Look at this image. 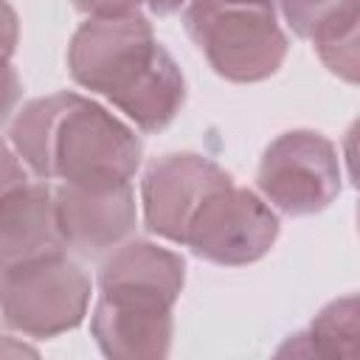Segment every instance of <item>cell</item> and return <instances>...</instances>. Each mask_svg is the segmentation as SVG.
Instances as JSON below:
<instances>
[{
	"mask_svg": "<svg viewBox=\"0 0 360 360\" xmlns=\"http://www.w3.org/2000/svg\"><path fill=\"white\" fill-rule=\"evenodd\" d=\"M8 143L37 180L73 186L132 183L143 158L129 124L68 90L22 104L8 127Z\"/></svg>",
	"mask_w": 360,
	"mask_h": 360,
	"instance_id": "1",
	"label": "cell"
},
{
	"mask_svg": "<svg viewBox=\"0 0 360 360\" xmlns=\"http://www.w3.org/2000/svg\"><path fill=\"white\" fill-rule=\"evenodd\" d=\"M70 79L104 96L141 132L166 129L186 104V79L141 14L87 17L68 45Z\"/></svg>",
	"mask_w": 360,
	"mask_h": 360,
	"instance_id": "2",
	"label": "cell"
},
{
	"mask_svg": "<svg viewBox=\"0 0 360 360\" xmlns=\"http://www.w3.org/2000/svg\"><path fill=\"white\" fill-rule=\"evenodd\" d=\"M186 284L180 253L127 239L98 270V298L90 315L96 346L110 360H163L174 335V304Z\"/></svg>",
	"mask_w": 360,
	"mask_h": 360,
	"instance_id": "3",
	"label": "cell"
},
{
	"mask_svg": "<svg viewBox=\"0 0 360 360\" xmlns=\"http://www.w3.org/2000/svg\"><path fill=\"white\" fill-rule=\"evenodd\" d=\"M183 25L214 73L236 84L270 79L290 51L276 8L264 3L188 0Z\"/></svg>",
	"mask_w": 360,
	"mask_h": 360,
	"instance_id": "4",
	"label": "cell"
},
{
	"mask_svg": "<svg viewBox=\"0 0 360 360\" xmlns=\"http://www.w3.org/2000/svg\"><path fill=\"white\" fill-rule=\"evenodd\" d=\"M90 276L65 250L0 270V318L25 338H56L76 329L90 307Z\"/></svg>",
	"mask_w": 360,
	"mask_h": 360,
	"instance_id": "5",
	"label": "cell"
},
{
	"mask_svg": "<svg viewBox=\"0 0 360 360\" xmlns=\"http://www.w3.org/2000/svg\"><path fill=\"white\" fill-rule=\"evenodd\" d=\"M343 172L335 143L315 129L281 132L264 149L256 186L267 205L287 217H309L335 202Z\"/></svg>",
	"mask_w": 360,
	"mask_h": 360,
	"instance_id": "6",
	"label": "cell"
},
{
	"mask_svg": "<svg viewBox=\"0 0 360 360\" xmlns=\"http://www.w3.org/2000/svg\"><path fill=\"white\" fill-rule=\"evenodd\" d=\"M278 239V217L264 197L233 180L211 191L188 222L183 245L219 267H245L270 253Z\"/></svg>",
	"mask_w": 360,
	"mask_h": 360,
	"instance_id": "7",
	"label": "cell"
},
{
	"mask_svg": "<svg viewBox=\"0 0 360 360\" xmlns=\"http://www.w3.org/2000/svg\"><path fill=\"white\" fill-rule=\"evenodd\" d=\"M233 177L205 155L172 152L155 158L141 177V208L149 233L183 245L186 231L205 197Z\"/></svg>",
	"mask_w": 360,
	"mask_h": 360,
	"instance_id": "8",
	"label": "cell"
},
{
	"mask_svg": "<svg viewBox=\"0 0 360 360\" xmlns=\"http://www.w3.org/2000/svg\"><path fill=\"white\" fill-rule=\"evenodd\" d=\"M53 214L65 248L98 259L115 250L135 233L138 202L132 183L112 186H73L53 188Z\"/></svg>",
	"mask_w": 360,
	"mask_h": 360,
	"instance_id": "9",
	"label": "cell"
},
{
	"mask_svg": "<svg viewBox=\"0 0 360 360\" xmlns=\"http://www.w3.org/2000/svg\"><path fill=\"white\" fill-rule=\"evenodd\" d=\"M65 250L48 180H25L0 197V270Z\"/></svg>",
	"mask_w": 360,
	"mask_h": 360,
	"instance_id": "10",
	"label": "cell"
},
{
	"mask_svg": "<svg viewBox=\"0 0 360 360\" xmlns=\"http://www.w3.org/2000/svg\"><path fill=\"white\" fill-rule=\"evenodd\" d=\"M360 338V304L357 295H343L326 304L307 332L290 338L278 354H318V357H354Z\"/></svg>",
	"mask_w": 360,
	"mask_h": 360,
	"instance_id": "11",
	"label": "cell"
},
{
	"mask_svg": "<svg viewBox=\"0 0 360 360\" xmlns=\"http://www.w3.org/2000/svg\"><path fill=\"white\" fill-rule=\"evenodd\" d=\"M357 22H360V6L357 0H352L338 11H332L326 20H321L309 34L312 48L321 56V62L329 68V73H335L349 84H357V65H360Z\"/></svg>",
	"mask_w": 360,
	"mask_h": 360,
	"instance_id": "12",
	"label": "cell"
},
{
	"mask_svg": "<svg viewBox=\"0 0 360 360\" xmlns=\"http://www.w3.org/2000/svg\"><path fill=\"white\" fill-rule=\"evenodd\" d=\"M346 3H352V0H278L287 25L301 39H309L312 28L321 20H326L332 11H338L340 6H346Z\"/></svg>",
	"mask_w": 360,
	"mask_h": 360,
	"instance_id": "13",
	"label": "cell"
},
{
	"mask_svg": "<svg viewBox=\"0 0 360 360\" xmlns=\"http://www.w3.org/2000/svg\"><path fill=\"white\" fill-rule=\"evenodd\" d=\"M20 96H22L20 73L14 70L8 56H0V127L11 118L14 107L20 104Z\"/></svg>",
	"mask_w": 360,
	"mask_h": 360,
	"instance_id": "14",
	"label": "cell"
},
{
	"mask_svg": "<svg viewBox=\"0 0 360 360\" xmlns=\"http://www.w3.org/2000/svg\"><path fill=\"white\" fill-rule=\"evenodd\" d=\"M25 180H31V172L17 158V152L11 149V143L0 138V197L8 194L14 186H20Z\"/></svg>",
	"mask_w": 360,
	"mask_h": 360,
	"instance_id": "15",
	"label": "cell"
},
{
	"mask_svg": "<svg viewBox=\"0 0 360 360\" xmlns=\"http://www.w3.org/2000/svg\"><path fill=\"white\" fill-rule=\"evenodd\" d=\"M70 3L87 17H118L138 11L143 0H70Z\"/></svg>",
	"mask_w": 360,
	"mask_h": 360,
	"instance_id": "16",
	"label": "cell"
},
{
	"mask_svg": "<svg viewBox=\"0 0 360 360\" xmlns=\"http://www.w3.org/2000/svg\"><path fill=\"white\" fill-rule=\"evenodd\" d=\"M17 39H20L17 11L8 6V0H0V56H8L11 59V53L17 48Z\"/></svg>",
	"mask_w": 360,
	"mask_h": 360,
	"instance_id": "17",
	"label": "cell"
},
{
	"mask_svg": "<svg viewBox=\"0 0 360 360\" xmlns=\"http://www.w3.org/2000/svg\"><path fill=\"white\" fill-rule=\"evenodd\" d=\"M143 3L149 6V11H152V14H158V17H169V14L180 11L188 0H143Z\"/></svg>",
	"mask_w": 360,
	"mask_h": 360,
	"instance_id": "18",
	"label": "cell"
},
{
	"mask_svg": "<svg viewBox=\"0 0 360 360\" xmlns=\"http://www.w3.org/2000/svg\"><path fill=\"white\" fill-rule=\"evenodd\" d=\"M0 354H37V352L25 343H14V338L8 335H0Z\"/></svg>",
	"mask_w": 360,
	"mask_h": 360,
	"instance_id": "19",
	"label": "cell"
},
{
	"mask_svg": "<svg viewBox=\"0 0 360 360\" xmlns=\"http://www.w3.org/2000/svg\"><path fill=\"white\" fill-rule=\"evenodd\" d=\"M239 3H264V6H273L276 0H239Z\"/></svg>",
	"mask_w": 360,
	"mask_h": 360,
	"instance_id": "20",
	"label": "cell"
}]
</instances>
